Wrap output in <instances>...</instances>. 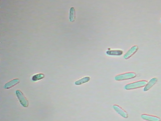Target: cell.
<instances>
[{"instance_id": "obj_9", "label": "cell", "mask_w": 161, "mask_h": 121, "mask_svg": "<svg viewBox=\"0 0 161 121\" xmlns=\"http://www.w3.org/2000/svg\"><path fill=\"white\" fill-rule=\"evenodd\" d=\"M123 52V51L120 50H110L106 52L107 54L108 55L113 56H121Z\"/></svg>"}, {"instance_id": "obj_8", "label": "cell", "mask_w": 161, "mask_h": 121, "mask_svg": "<svg viewBox=\"0 0 161 121\" xmlns=\"http://www.w3.org/2000/svg\"><path fill=\"white\" fill-rule=\"evenodd\" d=\"M20 83L19 79H13L9 82H7L4 86V88L5 89H9L13 87L16 85Z\"/></svg>"}, {"instance_id": "obj_7", "label": "cell", "mask_w": 161, "mask_h": 121, "mask_svg": "<svg viewBox=\"0 0 161 121\" xmlns=\"http://www.w3.org/2000/svg\"><path fill=\"white\" fill-rule=\"evenodd\" d=\"M141 117L142 119L147 121H161L160 118L155 116L143 114Z\"/></svg>"}, {"instance_id": "obj_12", "label": "cell", "mask_w": 161, "mask_h": 121, "mask_svg": "<svg viewBox=\"0 0 161 121\" xmlns=\"http://www.w3.org/2000/svg\"><path fill=\"white\" fill-rule=\"evenodd\" d=\"M45 76V75L43 74H38L32 76V80L33 81H39L44 78Z\"/></svg>"}, {"instance_id": "obj_10", "label": "cell", "mask_w": 161, "mask_h": 121, "mask_svg": "<svg viewBox=\"0 0 161 121\" xmlns=\"http://www.w3.org/2000/svg\"><path fill=\"white\" fill-rule=\"evenodd\" d=\"M76 18V12L74 7L70 8L69 13V19L70 21L73 22L75 21Z\"/></svg>"}, {"instance_id": "obj_11", "label": "cell", "mask_w": 161, "mask_h": 121, "mask_svg": "<svg viewBox=\"0 0 161 121\" xmlns=\"http://www.w3.org/2000/svg\"><path fill=\"white\" fill-rule=\"evenodd\" d=\"M90 78L89 77H84L75 81V84L77 86L81 85L88 82L90 81Z\"/></svg>"}, {"instance_id": "obj_5", "label": "cell", "mask_w": 161, "mask_h": 121, "mask_svg": "<svg viewBox=\"0 0 161 121\" xmlns=\"http://www.w3.org/2000/svg\"><path fill=\"white\" fill-rule=\"evenodd\" d=\"M158 81V79L156 78H152L150 81L147 82L146 85L144 87V91H147L150 89Z\"/></svg>"}, {"instance_id": "obj_1", "label": "cell", "mask_w": 161, "mask_h": 121, "mask_svg": "<svg viewBox=\"0 0 161 121\" xmlns=\"http://www.w3.org/2000/svg\"><path fill=\"white\" fill-rule=\"evenodd\" d=\"M147 81L145 80L139 81L126 85L124 87L126 90H131L141 88L146 85Z\"/></svg>"}, {"instance_id": "obj_3", "label": "cell", "mask_w": 161, "mask_h": 121, "mask_svg": "<svg viewBox=\"0 0 161 121\" xmlns=\"http://www.w3.org/2000/svg\"><path fill=\"white\" fill-rule=\"evenodd\" d=\"M16 94L21 105L25 108L28 107L29 102L22 92L19 90H16Z\"/></svg>"}, {"instance_id": "obj_4", "label": "cell", "mask_w": 161, "mask_h": 121, "mask_svg": "<svg viewBox=\"0 0 161 121\" xmlns=\"http://www.w3.org/2000/svg\"><path fill=\"white\" fill-rule=\"evenodd\" d=\"M113 108L117 113L122 117L125 118H128L129 115L128 113L119 106L114 105L113 106Z\"/></svg>"}, {"instance_id": "obj_6", "label": "cell", "mask_w": 161, "mask_h": 121, "mask_svg": "<svg viewBox=\"0 0 161 121\" xmlns=\"http://www.w3.org/2000/svg\"><path fill=\"white\" fill-rule=\"evenodd\" d=\"M138 48L137 46H134L131 47L124 55V58L125 59H129L137 51Z\"/></svg>"}, {"instance_id": "obj_13", "label": "cell", "mask_w": 161, "mask_h": 121, "mask_svg": "<svg viewBox=\"0 0 161 121\" xmlns=\"http://www.w3.org/2000/svg\"><path fill=\"white\" fill-rule=\"evenodd\" d=\"M160 22V23H161V18Z\"/></svg>"}, {"instance_id": "obj_2", "label": "cell", "mask_w": 161, "mask_h": 121, "mask_svg": "<svg viewBox=\"0 0 161 121\" xmlns=\"http://www.w3.org/2000/svg\"><path fill=\"white\" fill-rule=\"evenodd\" d=\"M136 74L133 72H128L117 75L115 77L117 81H124L130 80L136 77Z\"/></svg>"}]
</instances>
